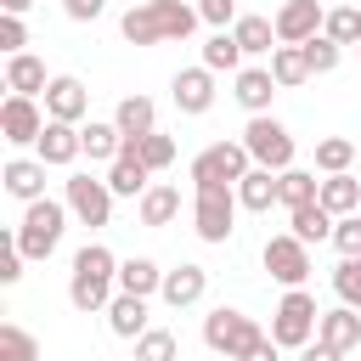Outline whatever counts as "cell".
I'll use <instances>...</instances> for the list:
<instances>
[{
    "instance_id": "42",
    "label": "cell",
    "mask_w": 361,
    "mask_h": 361,
    "mask_svg": "<svg viewBox=\"0 0 361 361\" xmlns=\"http://www.w3.org/2000/svg\"><path fill=\"white\" fill-rule=\"evenodd\" d=\"M333 248H338L344 259H361V214H338V226H333Z\"/></svg>"
},
{
    "instance_id": "16",
    "label": "cell",
    "mask_w": 361,
    "mask_h": 361,
    "mask_svg": "<svg viewBox=\"0 0 361 361\" xmlns=\"http://www.w3.org/2000/svg\"><path fill=\"white\" fill-rule=\"evenodd\" d=\"M237 203H243L248 214H265L271 203H282V175H276V169H259V164H254V169H248V175L237 180Z\"/></svg>"
},
{
    "instance_id": "27",
    "label": "cell",
    "mask_w": 361,
    "mask_h": 361,
    "mask_svg": "<svg viewBox=\"0 0 361 361\" xmlns=\"http://www.w3.org/2000/svg\"><path fill=\"white\" fill-rule=\"evenodd\" d=\"M113 124H118L124 135H152V130H158V107H152V96H124V102L113 107Z\"/></svg>"
},
{
    "instance_id": "10",
    "label": "cell",
    "mask_w": 361,
    "mask_h": 361,
    "mask_svg": "<svg viewBox=\"0 0 361 361\" xmlns=\"http://www.w3.org/2000/svg\"><path fill=\"white\" fill-rule=\"evenodd\" d=\"M45 124H51V113H39L34 96H6V102H0V135H6L11 147H34Z\"/></svg>"
},
{
    "instance_id": "23",
    "label": "cell",
    "mask_w": 361,
    "mask_h": 361,
    "mask_svg": "<svg viewBox=\"0 0 361 361\" xmlns=\"http://www.w3.org/2000/svg\"><path fill=\"white\" fill-rule=\"evenodd\" d=\"M45 62L39 56H28V51H17V56H6V90L11 96H45Z\"/></svg>"
},
{
    "instance_id": "48",
    "label": "cell",
    "mask_w": 361,
    "mask_h": 361,
    "mask_svg": "<svg viewBox=\"0 0 361 361\" xmlns=\"http://www.w3.org/2000/svg\"><path fill=\"white\" fill-rule=\"evenodd\" d=\"M276 350H282V344H276V338L265 333V338H259V344H254V350H248L243 361H276Z\"/></svg>"
},
{
    "instance_id": "47",
    "label": "cell",
    "mask_w": 361,
    "mask_h": 361,
    "mask_svg": "<svg viewBox=\"0 0 361 361\" xmlns=\"http://www.w3.org/2000/svg\"><path fill=\"white\" fill-rule=\"evenodd\" d=\"M299 361H344V350H333V344H322V338H310V344L299 350Z\"/></svg>"
},
{
    "instance_id": "6",
    "label": "cell",
    "mask_w": 361,
    "mask_h": 361,
    "mask_svg": "<svg viewBox=\"0 0 361 361\" xmlns=\"http://www.w3.org/2000/svg\"><path fill=\"white\" fill-rule=\"evenodd\" d=\"M316 322H322L316 299H310L305 288H288L282 305H276V316H271V338H276L282 350H305V344L316 338Z\"/></svg>"
},
{
    "instance_id": "11",
    "label": "cell",
    "mask_w": 361,
    "mask_h": 361,
    "mask_svg": "<svg viewBox=\"0 0 361 361\" xmlns=\"http://www.w3.org/2000/svg\"><path fill=\"white\" fill-rule=\"evenodd\" d=\"M271 23H276V39H282V45H305V39L322 34L327 11H322V0H282Z\"/></svg>"
},
{
    "instance_id": "2",
    "label": "cell",
    "mask_w": 361,
    "mask_h": 361,
    "mask_svg": "<svg viewBox=\"0 0 361 361\" xmlns=\"http://www.w3.org/2000/svg\"><path fill=\"white\" fill-rule=\"evenodd\" d=\"M68 203H56V197H34L28 209H23V226H17V248L28 254V259H45L56 243H62V226H68Z\"/></svg>"
},
{
    "instance_id": "9",
    "label": "cell",
    "mask_w": 361,
    "mask_h": 361,
    "mask_svg": "<svg viewBox=\"0 0 361 361\" xmlns=\"http://www.w3.org/2000/svg\"><path fill=\"white\" fill-rule=\"evenodd\" d=\"M265 271H271L282 288H299V282L310 276V243H299L293 231L265 237Z\"/></svg>"
},
{
    "instance_id": "19",
    "label": "cell",
    "mask_w": 361,
    "mask_h": 361,
    "mask_svg": "<svg viewBox=\"0 0 361 361\" xmlns=\"http://www.w3.org/2000/svg\"><path fill=\"white\" fill-rule=\"evenodd\" d=\"M45 169H51V164H39V158H11V164L0 169V180H6L11 197L34 203V197H45Z\"/></svg>"
},
{
    "instance_id": "45",
    "label": "cell",
    "mask_w": 361,
    "mask_h": 361,
    "mask_svg": "<svg viewBox=\"0 0 361 361\" xmlns=\"http://www.w3.org/2000/svg\"><path fill=\"white\" fill-rule=\"evenodd\" d=\"M23 259H28V254H23V248H17V237H11V243L0 248V282H6V288L23 276Z\"/></svg>"
},
{
    "instance_id": "12",
    "label": "cell",
    "mask_w": 361,
    "mask_h": 361,
    "mask_svg": "<svg viewBox=\"0 0 361 361\" xmlns=\"http://www.w3.org/2000/svg\"><path fill=\"white\" fill-rule=\"evenodd\" d=\"M34 152H39V164H51V169H68V164L85 152V135H79V124H68V118H51V124L39 130V141H34Z\"/></svg>"
},
{
    "instance_id": "37",
    "label": "cell",
    "mask_w": 361,
    "mask_h": 361,
    "mask_svg": "<svg viewBox=\"0 0 361 361\" xmlns=\"http://www.w3.org/2000/svg\"><path fill=\"white\" fill-rule=\"evenodd\" d=\"M135 361H180V344H175V333H164V327H147V333L135 338Z\"/></svg>"
},
{
    "instance_id": "1",
    "label": "cell",
    "mask_w": 361,
    "mask_h": 361,
    "mask_svg": "<svg viewBox=\"0 0 361 361\" xmlns=\"http://www.w3.org/2000/svg\"><path fill=\"white\" fill-rule=\"evenodd\" d=\"M197 23H203V17H197V6H186V0H147V6H130V11H124L118 34H124L130 45H164V39H186Z\"/></svg>"
},
{
    "instance_id": "30",
    "label": "cell",
    "mask_w": 361,
    "mask_h": 361,
    "mask_svg": "<svg viewBox=\"0 0 361 361\" xmlns=\"http://www.w3.org/2000/svg\"><path fill=\"white\" fill-rule=\"evenodd\" d=\"M135 209H141V226H169L180 214V186H147Z\"/></svg>"
},
{
    "instance_id": "20",
    "label": "cell",
    "mask_w": 361,
    "mask_h": 361,
    "mask_svg": "<svg viewBox=\"0 0 361 361\" xmlns=\"http://www.w3.org/2000/svg\"><path fill=\"white\" fill-rule=\"evenodd\" d=\"M113 282L118 276H96V271H73L68 276V299H73V310H107L113 305Z\"/></svg>"
},
{
    "instance_id": "25",
    "label": "cell",
    "mask_w": 361,
    "mask_h": 361,
    "mask_svg": "<svg viewBox=\"0 0 361 361\" xmlns=\"http://www.w3.org/2000/svg\"><path fill=\"white\" fill-rule=\"evenodd\" d=\"M79 135H85V152H90V164H113L118 152H124V130L107 118H90V124H79Z\"/></svg>"
},
{
    "instance_id": "4",
    "label": "cell",
    "mask_w": 361,
    "mask_h": 361,
    "mask_svg": "<svg viewBox=\"0 0 361 361\" xmlns=\"http://www.w3.org/2000/svg\"><path fill=\"white\" fill-rule=\"evenodd\" d=\"M237 186H197L192 192V226L203 243H226L237 231Z\"/></svg>"
},
{
    "instance_id": "28",
    "label": "cell",
    "mask_w": 361,
    "mask_h": 361,
    "mask_svg": "<svg viewBox=\"0 0 361 361\" xmlns=\"http://www.w3.org/2000/svg\"><path fill=\"white\" fill-rule=\"evenodd\" d=\"M322 209H333V214H355L361 209V180L344 169V175H322Z\"/></svg>"
},
{
    "instance_id": "34",
    "label": "cell",
    "mask_w": 361,
    "mask_h": 361,
    "mask_svg": "<svg viewBox=\"0 0 361 361\" xmlns=\"http://www.w3.org/2000/svg\"><path fill=\"white\" fill-rule=\"evenodd\" d=\"M0 361H39V338L17 322H0Z\"/></svg>"
},
{
    "instance_id": "3",
    "label": "cell",
    "mask_w": 361,
    "mask_h": 361,
    "mask_svg": "<svg viewBox=\"0 0 361 361\" xmlns=\"http://www.w3.org/2000/svg\"><path fill=\"white\" fill-rule=\"evenodd\" d=\"M259 338H265V333H259V322H254V316H243V310H226V305H220V310H209V316H203V344H209L214 355H226V361H243Z\"/></svg>"
},
{
    "instance_id": "31",
    "label": "cell",
    "mask_w": 361,
    "mask_h": 361,
    "mask_svg": "<svg viewBox=\"0 0 361 361\" xmlns=\"http://www.w3.org/2000/svg\"><path fill=\"white\" fill-rule=\"evenodd\" d=\"M271 79H276L282 90H293V85H305V79H310V62H305V45H276V51H271Z\"/></svg>"
},
{
    "instance_id": "15",
    "label": "cell",
    "mask_w": 361,
    "mask_h": 361,
    "mask_svg": "<svg viewBox=\"0 0 361 361\" xmlns=\"http://www.w3.org/2000/svg\"><path fill=\"white\" fill-rule=\"evenodd\" d=\"M85 107H90V90H85L73 73H56V79L45 85V113H51V118L79 124V118H85Z\"/></svg>"
},
{
    "instance_id": "22",
    "label": "cell",
    "mask_w": 361,
    "mask_h": 361,
    "mask_svg": "<svg viewBox=\"0 0 361 361\" xmlns=\"http://www.w3.org/2000/svg\"><path fill=\"white\" fill-rule=\"evenodd\" d=\"M231 34H237V45H243V56H271L282 39H276V23L271 17H254V11H243L237 23H231Z\"/></svg>"
},
{
    "instance_id": "49",
    "label": "cell",
    "mask_w": 361,
    "mask_h": 361,
    "mask_svg": "<svg viewBox=\"0 0 361 361\" xmlns=\"http://www.w3.org/2000/svg\"><path fill=\"white\" fill-rule=\"evenodd\" d=\"M28 6H34V0H0V11H17V17H23Z\"/></svg>"
},
{
    "instance_id": "14",
    "label": "cell",
    "mask_w": 361,
    "mask_h": 361,
    "mask_svg": "<svg viewBox=\"0 0 361 361\" xmlns=\"http://www.w3.org/2000/svg\"><path fill=\"white\" fill-rule=\"evenodd\" d=\"M147 175H152V169L141 164V152H135V141L124 135V152H118V158L107 164V186H113V197H141V192L152 186Z\"/></svg>"
},
{
    "instance_id": "38",
    "label": "cell",
    "mask_w": 361,
    "mask_h": 361,
    "mask_svg": "<svg viewBox=\"0 0 361 361\" xmlns=\"http://www.w3.org/2000/svg\"><path fill=\"white\" fill-rule=\"evenodd\" d=\"M130 141H135V152H141L147 169H169V164H175V141H169V135L152 130V135H130Z\"/></svg>"
},
{
    "instance_id": "5",
    "label": "cell",
    "mask_w": 361,
    "mask_h": 361,
    "mask_svg": "<svg viewBox=\"0 0 361 361\" xmlns=\"http://www.w3.org/2000/svg\"><path fill=\"white\" fill-rule=\"evenodd\" d=\"M243 147H248V158L259 164V169H293V135H288V124H276L271 113H248V130H243Z\"/></svg>"
},
{
    "instance_id": "17",
    "label": "cell",
    "mask_w": 361,
    "mask_h": 361,
    "mask_svg": "<svg viewBox=\"0 0 361 361\" xmlns=\"http://www.w3.org/2000/svg\"><path fill=\"white\" fill-rule=\"evenodd\" d=\"M164 305H175V310H186V305H197L203 293H209V271L203 265H175V271H164Z\"/></svg>"
},
{
    "instance_id": "43",
    "label": "cell",
    "mask_w": 361,
    "mask_h": 361,
    "mask_svg": "<svg viewBox=\"0 0 361 361\" xmlns=\"http://www.w3.org/2000/svg\"><path fill=\"white\" fill-rule=\"evenodd\" d=\"M23 45H28V28H23V17H17V11H6V17H0V51H6V56H17Z\"/></svg>"
},
{
    "instance_id": "7",
    "label": "cell",
    "mask_w": 361,
    "mask_h": 361,
    "mask_svg": "<svg viewBox=\"0 0 361 361\" xmlns=\"http://www.w3.org/2000/svg\"><path fill=\"white\" fill-rule=\"evenodd\" d=\"M248 169H254V158L243 141H214L192 158V186H237Z\"/></svg>"
},
{
    "instance_id": "26",
    "label": "cell",
    "mask_w": 361,
    "mask_h": 361,
    "mask_svg": "<svg viewBox=\"0 0 361 361\" xmlns=\"http://www.w3.org/2000/svg\"><path fill=\"white\" fill-rule=\"evenodd\" d=\"M288 220H293V237H299V243H322V237H333V226H338V214H333V209H322V197H316V203L288 209Z\"/></svg>"
},
{
    "instance_id": "41",
    "label": "cell",
    "mask_w": 361,
    "mask_h": 361,
    "mask_svg": "<svg viewBox=\"0 0 361 361\" xmlns=\"http://www.w3.org/2000/svg\"><path fill=\"white\" fill-rule=\"evenodd\" d=\"M333 293H338V305H355V310H361V259H338Z\"/></svg>"
},
{
    "instance_id": "32",
    "label": "cell",
    "mask_w": 361,
    "mask_h": 361,
    "mask_svg": "<svg viewBox=\"0 0 361 361\" xmlns=\"http://www.w3.org/2000/svg\"><path fill=\"white\" fill-rule=\"evenodd\" d=\"M350 164H355V141L350 135H322L316 141V169L322 175H344Z\"/></svg>"
},
{
    "instance_id": "36",
    "label": "cell",
    "mask_w": 361,
    "mask_h": 361,
    "mask_svg": "<svg viewBox=\"0 0 361 361\" xmlns=\"http://www.w3.org/2000/svg\"><path fill=\"white\" fill-rule=\"evenodd\" d=\"M316 192H322L316 169H282V203H288V209H299V203H316Z\"/></svg>"
},
{
    "instance_id": "50",
    "label": "cell",
    "mask_w": 361,
    "mask_h": 361,
    "mask_svg": "<svg viewBox=\"0 0 361 361\" xmlns=\"http://www.w3.org/2000/svg\"><path fill=\"white\" fill-rule=\"evenodd\" d=\"M355 51H361V45H355Z\"/></svg>"
},
{
    "instance_id": "18",
    "label": "cell",
    "mask_w": 361,
    "mask_h": 361,
    "mask_svg": "<svg viewBox=\"0 0 361 361\" xmlns=\"http://www.w3.org/2000/svg\"><path fill=\"white\" fill-rule=\"evenodd\" d=\"M316 338L350 355V350L361 344V310H355V305H338V310H322V322H316Z\"/></svg>"
},
{
    "instance_id": "33",
    "label": "cell",
    "mask_w": 361,
    "mask_h": 361,
    "mask_svg": "<svg viewBox=\"0 0 361 361\" xmlns=\"http://www.w3.org/2000/svg\"><path fill=\"white\" fill-rule=\"evenodd\" d=\"M203 68H214V73H237L243 68V45H237V34H214L209 45H203Z\"/></svg>"
},
{
    "instance_id": "21",
    "label": "cell",
    "mask_w": 361,
    "mask_h": 361,
    "mask_svg": "<svg viewBox=\"0 0 361 361\" xmlns=\"http://www.w3.org/2000/svg\"><path fill=\"white\" fill-rule=\"evenodd\" d=\"M107 327H113V338H141L147 333V299L141 293H113V305H107Z\"/></svg>"
},
{
    "instance_id": "24",
    "label": "cell",
    "mask_w": 361,
    "mask_h": 361,
    "mask_svg": "<svg viewBox=\"0 0 361 361\" xmlns=\"http://www.w3.org/2000/svg\"><path fill=\"white\" fill-rule=\"evenodd\" d=\"M231 79H237V90H231V96H237L248 113H265V107H271V96L282 90V85L271 79V68H237Z\"/></svg>"
},
{
    "instance_id": "8",
    "label": "cell",
    "mask_w": 361,
    "mask_h": 361,
    "mask_svg": "<svg viewBox=\"0 0 361 361\" xmlns=\"http://www.w3.org/2000/svg\"><path fill=\"white\" fill-rule=\"evenodd\" d=\"M62 203L73 209L79 226H107L113 220V186L96 180V175H68V197Z\"/></svg>"
},
{
    "instance_id": "13",
    "label": "cell",
    "mask_w": 361,
    "mask_h": 361,
    "mask_svg": "<svg viewBox=\"0 0 361 361\" xmlns=\"http://www.w3.org/2000/svg\"><path fill=\"white\" fill-rule=\"evenodd\" d=\"M169 90H175V107L197 118V113L214 107V68H203V62H197V68H180Z\"/></svg>"
},
{
    "instance_id": "39",
    "label": "cell",
    "mask_w": 361,
    "mask_h": 361,
    "mask_svg": "<svg viewBox=\"0 0 361 361\" xmlns=\"http://www.w3.org/2000/svg\"><path fill=\"white\" fill-rule=\"evenodd\" d=\"M338 56H344V45H338V39H327V34L305 39V62H310V73H333V68H338Z\"/></svg>"
},
{
    "instance_id": "40",
    "label": "cell",
    "mask_w": 361,
    "mask_h": 361,
    "mask_svg": "<svg viewBox=\"0 0 361 361\" xmlns=\"http://www.w3.org/2000/svg\"><path fill=\"white\" fill-rule=\"evenodd\" d=\"M73 271H96V276H118V259H113V248H107V243H85V248L73 254Z\"/></svg>"
},
{
    "instance_id": "46",
    "label": "cell",
    "mask_w": 361,
    "mask_h": 361,
    "mask_svg": "<svg viewBox=\"0 0 361 361\" xmlns=\"http://www.w3.org/2000/svg\"><path fill=\"white\" fill-rule=\"evenodd\" d=\"M62 6H68V17H73V23H96L107 0H62Z\"/></svg>"
},
{
    "instance_id": "44",
    "label": "cell",
    "mask_w": 361,
    "mask_h": 361,
    "mask_svg": "<svg viewBox=\"0 0 361 361\" xmlns=\"http://www.w3.org/2000/svg\"><path fill=\"white\" fill-rule=\"evenodd\" d=\"M197 17L214 23V28H226V23H237L243 11H237V0H197Z\"/></svg>"
},
{
    "instance_id": "29",
    "label": "cell",
    "mask_w": 361,
    "mask_h": 361,
    "mask_svg": "<svg viewBox=\"0 0 361 361\" xmlns=\"http://www.w3.org/2000/svg\"><path fill=\"white\" fill-rule=\"evenodd\" d=\"M164 288V271H158V259H147V254H135V259H124L118 265V293H158Z\"/></svg>"
},
{
    "instance_id": "35",
    "label": "cell",
    "mask_w": 361,
    "mask_h": 361,
    "mask_svg": "<svg viewBox=\"0 0 361 361\" xmlns=\"http://www.w3.org/2000/svg\"><path fill=\"white\" fill-rule=\"evenodd\" d=\"M322 34L338 39V45H361V6H333L327 23H322Z\"/></svg>"
}]
</instances>
